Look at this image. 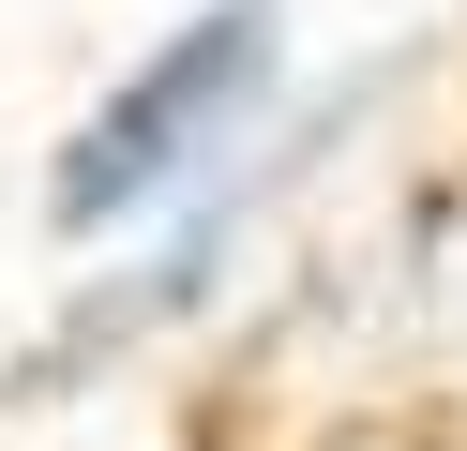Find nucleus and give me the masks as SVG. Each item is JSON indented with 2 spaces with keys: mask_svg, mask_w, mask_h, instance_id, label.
Segmentation results:
<instances>
[{
  "mask_svg": "<svg viewBox=\"0 0 467 451\" xmlns=\"http://www.w3.org/2000/svg\"><path fill=\"white\" fill-rule=\"evenodd\" d=\"M272 60H286L272 0H212V15H182V30H166V46L136 60L91 120H76V150H61V180H46V210L91 241V226H121V210L182 196V180L212 166V136L272 90Z\"/></svg>",
  "mask_w": 467,
  "mask_h": 451,
  "instance_id": "obj_1",
  "label": "nucleus"
}]
</instances>
